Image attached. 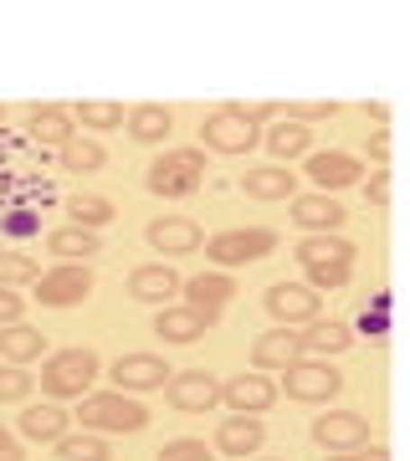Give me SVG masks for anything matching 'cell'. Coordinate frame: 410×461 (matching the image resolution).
Segmentation results:
<instances>
[{"instance_id": "cell-33", "label": "cell", "mask_w": 410, "mask_h": 461, "mask_svg": "<svg viewBox=\"0 0 410 461\" xmlns=\"http://www.w3.org/2000/svg\"><path fill=\"white\" fill-rule=\"evenodd\" d=\"M41 277V267L32 257H21V251H0V287H16V282H36Z\"/></svg>"}, {"instance_id": "cell-30", "label": "cell", "mask_w": 410, "mask_h": 461, "mask_svg": "<svg viewBox=\"0 0 410 461\" xmlns=\"http://www.w3.org/2000/svg\"><path fill=\"white\" fill-rule=\"evenodd\" d=\"M32 139L36 144H67V139H72V113H67V108H36Z\"/></svg>"}, {"instance_id": "cell-43", "label": "cell", "mask_w": 410, "mask_h": 461, "mask_svg": "<svg viewBox=\"0 0 410 461\" xmlns=\"http://www.w3.org/2000/svg\"><path fill=\"white\" fill-rule=\"evenodd\" d=\"M0 461H26V456H21V446L11 441V430H5V426H0Z\"/></svg>"}, {"instance_id": "cell-11", "label": "cell", "mask_w": 410, "mask_h": 461, "mask_svg": "<svg viewBox=\"0 0 410 461\" xmlns=\"http://www.w3.org/2000/svg\"><path fill=\"white\" fill-rule=\"evenodd\" d=\"M267 308H272V318H278L282 329L313 323V318H318V293H313V287H297V282H278V287L267 293Z\"/></svg>"}, {"instance_id": "cell-22", "label": "cell", "mask_w": 410, "mask_h": 461, "mask_svg": "<svg viewBox=\"0 0 410 461\" xmlns=\"http://www.w3.org/2000/svg\"><path fill=\"white\" fill-rule=\"evenodd\" d=\"M241 185H246L251 200H297V175H287V169H278V165L251 169Z\"/></svg>"}, {"instance_id": "cell-17", "label": "cell", "mask_w": 410, "mask_h": 461, "mask_svg": "<svg viewBox=\"0 0 410 461\" xmlns=\"http://www.w3.org/2000/svg\"><path fill=\"white\" fill-rule=\"evenodd\" d=\"M144 236H149V247L164 251V257H190V251H196L200 241H205L196 221H180V215H169V221H154V226H149Z\"/></svg>"}, {"instance_id": "cell-3", "label": "cell", "mask_w": 410, "mask_h": 461, "mask_svg": "<svg viewBox=\"0 0 410 461\" xmlns=\"http://www.w3.org/2000/svg\"><path fill=\"white\" fill-rule=\"evenodd\" d=\"M200 175H205V154L200 149H169L164 159L149 165V190L164 200H180L200 190Z\"/></svg>"}, {"instance_id": "cell-7", "label": "cell", "mask_w": 410, "mask_h": 461, "mask_svg": "<svg viewBox=\"0 0 410 461\" xmlns=\"http://www.w3.org/2000/svg\"><path fill=\"white\" fill-rule=\"evenodd\" d=\"M200 139H205V149H215V154H246V149L257 144V123H246L241 113L221 108V113H211L200 123Z\"/></svg>"}, {"instance_id": "cell-32", "label": "cell", "mask_w": 410, "mask_h": 461, "mask_svg": "<svg viewBox=\"0 0 410 461\" xmlns=\"http://www.w3.org/2000/svg\"><path fill=\"white\" fill-rule=\"evenodd\" d=\"M47 251H51V257H98V236H93V230H82V226L51 230Z\"/></svg>"}, {"instance_id": "cell-34", "label": "cell", "mask_w": 410, "mask_h": 461, "mask_svg": "<svg viewBox=\"0 0 410 461\" xmlns=\"http://www.w3.org/2000/svg\"><path fill=\"white\" fill-rule=\"evenodd\" d=\"M32 384H36V379L26 375L21 364H5V369H0V405H11V400H26V395H32Z\"/></svg>"}, {"instance_id": "cell-18", "label": "cell", "mask_w": 410, "mask_h": 461, "mask_svg": "<svg viewBox=\"0 0 410 461\" xmlns=\"http://www.w3.org/2000/svg\"><path fill=\"white\" fill-rule=\"evenodd\" d=\"M67 420H72V415L67 411H57V405H26V411H21V436H26V441H36V446H57L67 436Z\"/></svg>"}, {"instance_id": "cell-8", "label": "cell", "mask_w": 410, "mask_h": 461, "mask_svg": "<svg viewBox=\"0 0 410 461\" xmlns=\"http://www.w3.org/2000/svg\"><path fill=\"white\" fill-rule=\"evenodd\" d=\"M313 441L328 451H360L369 441V420L360 411H328L323 420H313Z\"/></svg>"}, {"instance_id": "cell-4", "label": "cell", "mask_w": 410, "mask_h": 461, "mask_svg": "<svg viewBox=\"0 0 410 461\" xmlns=\"http://www.w3.org/2000/svg\"><path fill=\"white\" fill-rule=\"evenodd\" d=\"M278 251V236L272 230H221L205 241V257L215 267H246V262H262Z\"/></svg>"}, {"instance_id": "cell-1", "label": "cell", "mask_w": 410, "mask_h": 461, "mask_svg": "<svg viewBox=\"0 0 410 461\" xmlns=\"http://www.w3.org/2000/svg\"><path fill=\"white\" fill-rule=\"evenodd\" d=\"M77 420H82V430H93V436H103V430L133 436V430L149 426V411L118 390V395H87L82 400V411H77Z\"/></svg>"}, {"instance_id": "cell-14", "label": "cell", "mask_w": 410, "mask_h": 461, "mask_svg": "<svg viewBox=\"0 0 410 461\" xmlns=\"http://www.w3.org/2000/svg\"><path fill=\"white\" fill-rule=\"evenodd\" d=\"M221 400H226L236 415H257V411H272V405H278V384L262 379V375H241L221 390Z\"/></svg>"}, {"instance_id": "cell-27", "label": "cell", "mask_w": 410, "mask_h": 461, "mask_svg": "<svg viewBox=\"0 0 410 461\" xmlns=\"http://www.w3.org/2000/svg\"><path fill=\"white\" fill-rule=\"evenodd\" d=\"M41 333L36 329H26V323H11V329H0V354L11 364H26V359H41Z\"/></svg>"}, {"instance_id": "cell-21", "label": "cell", "mask_w": 410, "mask_h": 461, "mask_svg": "<svg viewBox=\"0 0 410 461\" xmlns=\"http://www.w3.org/2000/svg\"><path fill=\"white\" fill-rule=\"evenodd\" d=\"M215 446H221L226 456H251V451L262 446V420H251V415L221 420V430H215Z\"/></svg>"}, {"instance_id": "cell-16", "label": "cell", "mask_w": 410, "mask_h": 461, "mask_svg": "<svg viewBox=\"0 0 410 461\" xmlns=\"http://www.w3.org/2000/svg\"><path fill=\"white\" fill-rule=\"evenodd\" d=\"M297 359H303V333H293V329H272L251 344V364L257 369H293Z\"/></svg>"}, {"instance_id": "cell-45", "label": "cell", "mask_w": 410, "mask_h": 461, "mask_svg": "<svg viewBox=\"0 0 410 461\" xmlns=\"http://www.w3.org/2000/svg\"><path fill=\"white\" fill-rule=\"evenodd\" d=\"M333 461H354V456H333Z\"/></svg>"}, {"instance_id": "cell-38", "label": "cell", "mask_w": 410, "mask_h": 461, "mask_svg": "<svg viewBox=\"0 0 410 461\" xmlns=\"http://www.w3.org/2000/svg\"><path fill=\"white\" fill-rule=\"evenodd\" d=\"M226 108H231V113H241V118H246V123H262V118H278V113H282L278 103H246V98H236V103H226Z\"/></svg>"}, {"instance_id": "cell-47", "label": "cell", "mask_w": 410, "mask_h": 461, "mask_svg": "<svg viewBox=\"0 0 410 461\" xmlns=\"http://www.w3.org/2000/svg\"><path fill=\"white\" fill-rule=\"evenodd\" d=\"M0 123H5V113H0Z\"/></svg>"}, {"instance_id": "cell-24", "label": "cell", "mask_w": 410, "mask_h": 461, "mask_svg": "<svg viewBox=\"0 0 410 461\" xmlns=\"http://www.w3.org/2000/svg\"><path fill=\"white\" fill-rule=\"evenodd\" d=\"M349 344H354L349 323H323V318H313L308 333H303V354H344Z\"/></svg>"}, {"instance_id": "cell-46", "label": "cell", "mask_w": 410, "mask_h": 461, "mask_svg": "<svg viewBox=\"0 0 410 461\" xmlns=\"http://www.w3.org/2000/svg\"><path fill=\"white\" fill-rule=\"evenodd\" d=\"M267 461H287V456H267Z\"/></svg>"}, {"instance_id": "cell-37", "label": "cell", "mask_w": 410, "mask_h": 461, "mask_svg": "<svg viewBox=\"0 0 410 461\" xmlns=\"http://www.w3.org/2000/svg\"><path fill=\"white\" fill-rule=\"evenodd\" d=\"M159 461H211V451H205V441H169Z\"/></svg>"}, {"instance_id": "cell-26", "label": "cell", "mask_w": 410, "mask_h": 461, "mask_svg": "<svg viewBox=\"0 0 410 461\" xmlns=\"http://www.w3.org/2000/svg\"><path fill=\"white\" fill-rule=\"evenodd\" d=\"M103 159H108V154H103L98 139L72 133V139L62 144V169H67V175H93V169H103Z\"/></svg>"}, {"instance_id": "cell-25", "label": "cell", "mask_w": 410, "mask_h": 461, "mask_svg": "<svg viewBox=\"0 0 410 461\" xmlns=\"http://www.w3.org/2000/svg\"><path fill=\"white\" fill-rule=\"evenodd\" d=\"M267 149H272L278 159H293V154H308V149H313V133H308V123H293V118H278V123L267 129Z\"/></svg>"}, {"instance_id": "cell-13", "label": "cell", "mask_w": 410, "mask_h": 461, "mask_svg": "<svg viewBox=\"0 0 410 461\" xmlns=\"http://www.w3.org/2000/svg\"><path fill=\"white\" fill-rule=\"evenodd\" d=\"M293 221L308 230V236H333L349 215H344V205H339L333 195H297L293 200Z\"/></svg>"}, {"instance_id": "cell-28", "label": "cell", "mask_w": 410, "mask_h": 461, "mask_svg": "<svg viewBox=\"0 0 410 461\" xmlns=\"http://www.w3.org/2000/svg\"><path fill=\"white\" fill-rule=\"evenodd\" d=\"M67 215H72V226L98 230V226H108L118 211H114V200H108V195H72V200H67Z\"/></svg>"}, {"instance_id": "cell-41", "label": "cell", "mask_w": 410, "mask_h": 461, "mask_svg": "<svg viewBox=\"0 0 410 461\" xmlns=\"http://www.w3.org/2000/svg\"><path fill=\"white\" fill-rule=\"evenodd\" d=\"M369 159H379V165L390 159V133H385V129H379V133H369Z\"/></svg>"}, {"instance_id": "cell-10", "label": "cell", "mask_w": 410, "mask_h": 461, "mask_svg": "<svg viewBox=\"0 0 410 461\" xmlns=\"http://www.w3.org/2000/svg\"><path fill=\"white\" fill-rule=\"evenodd\" d=\"M215 400H221V384H215L205 369H185V375H169V405L185 415H205L215 411Z\"/></svg>"}, {"instance_id": "cell-2", "label": "cell", "mask_w": 410, "mask_h": 461, "mask_svg": "<svg viewBox=\"0 0 410 461\" xmlns=\"http://www.w3.org/2000/svg\"><path fill=\"white\" fill-rule=\"evenodd\" d=\"M98 379V354L93 348H67L41 364V390L51 400H82V390Z\"/></svg>"}, {"instance_id": "cell-12", "label": "cell", "mask_w": 410, "mask_h": 461, "mask_svg": "<svg viewBox=\"0 0 410 461\" xmlns=\"http://www.w3.org/2000/svg\"><path fill=\"white\" fill-rule=\"evenodd\" d=\"M364 175V165L354 159V154H344V149H328V154H313L308 159V180L318 185V190H349V185Z\"/></svg>"}, {"instance_id": "cell-19", "label": "cell", "mask_w": 410, "mask_h": 461, "mask_svg": "<svg viewBox=\"0 0 410 461\" xmlns=\"http://www.w3.org/2000/svg\"><path fill=\"white\" fill-rule=\"evenodd\" d=\"M185 282L175 277V267H164V262H154V267H139L129 277V297H139V303H164V297H175Z\"/></svg>"}, {"instance_id": "cell-29", "label": "cell", "mask_w": 410, "mask_h": 461, "mask_svg": "<svg viewBox=\"0 0 410 461\" xmlns=\"http://www.w3.org/2000/svg\"><path fill=\"white\" fill-rule=\"evenodd\" d=\"M169 108H159V103H144V108H133L129 113V133L139 139V144H159L164 133H169Z\"/></svg>"}, {"instance_id": "cell-5", "label": "cell", "mask_w": 410, "mask_h": 461, "mask_svg": "<svg viewBox=\"0 0 410 461\" xmlns=\"http://www.w3.org/2000/svg\"><path fill=\"white\" fill-rule=\"evenodd\" d=\"M282 384H287L293 400L318 405V400H333L339 390H344V375H339L328 359H297L293 369H282Z\"/></svg>"}, {"instance_id": "cell-9", "label": "cell", "mask_w": 410, "mask_h": 461, "mask_svg": "<svg viewBox=\"0 0 410 461\" xmlns=\"http://www.w3.org/2000/svg\"><path fill=\"white\" fill-rule=\"evenodd\" d=\"M180 293H185V308H190V313H200L205 323H215V313L236 297V282H231L226 272H200V277L185 282Z\"/></svg>"}, {"instance_id": "cell-35", "label": "cell", "mask_w": 410, "mask_h": 461, "mask_svg": "<svg viewBox=\"0 0 410 461\" xmlns=\"http://www.w3.org/2000/svg\"><path fill=\"white\" fill-rule=\"evenodd\" d=\"M77 113L87 129H123V108L118 103H82Z\"/></svg>"}, {"instance_id": "cell-36", "label": "cell", "mask_w": 410, "mask_h": 461, "mask_svg": "<svg viewBox=\"0 0 410 461\" xmlns=\"http://www.w3.org/2000/svg\"><path fill=\"white\" fill-rule=\"evenodd\" d=\"M349 272H354L349 262H333V267H308V282H313V293H318V287H344V282H349Z\"/></svg>"}, {"instance_id": "cell-20", "label": "cell", "mask_w": 410, "mask_h": 461, "mask_svg": "<svg viewBox=\"0 0 410 461\" xmlns=\"http://www.w3.org/2000/svg\"><path fill=\"white\" fill-rule=\"evenodd\" d=\"M205 329H211V323H205L200 313H190V308H164V313L154 318V333L169 339V344H200Z\"/></svg>"}, {"instance_id": "cell-42", "label": "cell", "mask_w": 410, "mask_h": 461, "mask_svg": "<svg viewBox=\"0 0 410 461\" xmlns=\"http://www.w3.org/2000/svg\"><path fill=\"white\" fill-rule=\"evenodd\" d=\"M369 200H375V205H390V175H375V180H369Z\"/></svg>"}, {"instance_id": "cell-31", "label": "cell", "mask_w": 410, "mask_h": 461, "mask_svg": "<svg viewBox=\"0 0 410 461\" xmlns=\"http://www.w3.org/2000/svg\"><path fill=\"white\" fill-rule=\"evenodd\" d=\"M57 461H114V451H108L103 436L82 430V436H62L57 441Z\"/></svg>"}, {"instance_id": "cell-15", "label": "cell", "mask_w": 410, "mask_h": 461, "mask_svg": "<svg viewBox=\"0 0 410 461\" xmlns=\"http://www.w3.org/2000/svg\"><path fill=\"white\" fill-rule=\"evenodd\" d=\"M114 379L118 390H159L169 379V364L159 354H123V359H114Z\"/></svg>"}, {"instance_id": "cell-6", "label": "cell", "mask_w": 410, "mask_h": 461, "mask_svg": "<svg viewBox=\"0 0 410 461\" xmlns=\"http://www.w3.org/2000/svg\"><path fill=\"white\" fill-rule=\"evenodd\" d=\"M87 293H93V272L77 262H62L51 267L47 277H36V303L41 308H77Z\"/></svg>"}, {"instance_id": "cell-44", "label": "cell", "mask_w": 410, "mask_h": 461, "mask_svg": "<svg viewBox=\"0 0 410 461\" xmlns=\"http://www.w3.org/2000/svg\"><path fill=\"white\" fill-rule=\"evenodd\" d=\"M354 461H390V451L385 446H369V451H354Z\"/></svg>"}, {"instance_id": "cell-23", "label": "cell", "mask_w": 410, "mask_h": 461, "mask_svg": "<svg viewBox=\"0 0 410 461\" xmlns=\"http://www.w3.org/2000/svg\"><path fill=\"white\" fill-rule=\"evenodd\" d=\"M297 262L303 267H333V262L354 267V247H349L344 236H303L297 241Z\"/></svg>"}, {"instance_id": "cell-40", "label": "cell", "mask_w": 410, "mask_h": 461, "mask_svg": "<svg viewBox=\"0 0 410 461\" xmlns=\"http://www.w3.org/2000/svg\"><path fill=\"white\" fill-rule=\"evenodd\" d=\"M21 308H26V303H21V297L11 293V287H0V329H11V323H21Z\"/></svg>"}, {"instance_id": "cell-39", "label": "cell", "mask_w": 410, "mask_h": 461, "mask_svg": "<svg viewBox=\"0 0 410 461\" xmlns=\"http://www.w3.org/2000/svg\"><path fill=\"white\" fill-rule=\"evenodd\" d=\"M339 113V103H287V118H293V123H303V118H333Z\"/></svg>"}]
</instances>
